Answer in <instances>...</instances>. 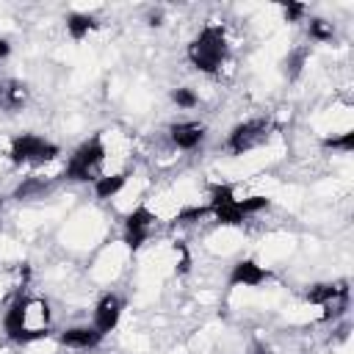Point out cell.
I'll return each mask as SVG.
<instances>
[{
  "instance_id": "obj_26",
  "label": "cell",
  "mask_w": 354,
  "mask_h": 354,
  "mask_svg": "<svg viewBox=\"0 0 354 354\" xmlns=\"http://www.w3.org/2000/svg\"><path fill=\"white\" fill-rule=\"evenodd\" d=\"M8 55H11V41H8L6 36H0V64H3Z\"/></svg>"
},
{
  "instance_id": "obj_3",
  "label": "cell",
  "mask_w": 354,
  "mask_h": 354,
  "mask_svg": "<svg viewBox=\"0 0 354 354\" xmlns=\"http://www.w3.org/2000/svg\"><path fill=\"white\" fill-rule=\"evenodd\" d=\"M61 158V147L36 133H17L8 141V160L14 166H47Z\"/></svg>"
},
{
  "instance_id": "obj_14",
  "label": "cell",
  "mask_w": 354,
  "mask_h": 354,
  "mask_svg": "<svg viewBox=\"0 0 354 354\" xmlns=\"http://www.w3.org/2000/svg\"><path fill=\"white\" fill-rule=\"evenodd\" d=\"M55 188V180L53 177H41V174H28L22 177L14 191H11V199L17 202H30V199H44L50 191Z\"/></svg>"
},
{
  "instance_id": "obj_9",
  "label": "cell",
  "mask_w": 354,
  "mask_h": 354,
  "mask_svg": "<svg viewBox=\"0 0 354 354\" xmlns=\"http://www.w3.org/2000/svg\"><path fill=\"white\" fill-rule=\"evenodd\" d=\"M274 279V271L260 266L257 260L252 257H241L230 266V274H227V288H260L266 282Z\"/></svg>"
},
{
  "instance_id": "obj_15",
  "label": "cell",
  "mask_w": 354,
  "mask_h": 354,
  "mask_svg": "<svg viewBox=\"0 0 354 354\" xmlns=\"http://www.w3.org/2000/svg\"><path fill=\"white\" fill-rule=\"evenodd\" d=\"M28 102V86L22 80H14V77H6L0 80V111H19L22 105Z\"/></svg>"
},
{
  "instance_id": "obj_6",
  "label": "cell",
  "mask_w": 354,
  "mask_h": 354,
  "mask_svg": "<svg viewBox=\"0 0 354 354\" xmlns=\"http://www.w3.org/2000/svg\"><path fill=\"white\" fill-rule=\"evenodd\" d=\"M158 213L147 205V202H138L133 210H127L124 216V224H122V243L130 249V252H138L158 230Z\"/></svg>"
},
{
  "instance_id": "obj_24",
  "label": "cell",
  "mask_w": 354,
  "mask_h": 354,
  "mask_svg": "<svg viewBox=\"0 0 354 354\" xmlns=\"http://www.w3.org/2000/svg\"><path fill=\"white\" fill-rule=\"evenodd\" d=\"M144 19H147L149 28H163V22H166V11H163V8H149Z\"/></svg>"
},
{
  "instance_id": "obj_5",
  "label": "cell",
  "mask_w": 354,
  "mask_h": 354,
  "mask_svg": "<svg viewBox=\"0 0 354 354\" xmlns=\"http://www.w3.org/2000/svg\"><path fill=\"white\" fill-rule=\"evenodd\" d=\"M268 138H271V119L252 116V119H243V122L230 127V133L224 138V147H227L230 155H249V152L260 149Z\"/></svg>"
},
{
  "instance_id": "obj_13",
  "label": "cell",
  "mask_w": 354,
  "mask_h": 354,
  "mask_svg": "<svg viewBox=\"0 0 354 354\" xmlns=\"http://www.w3.org/2000/svg\"><path fill=\"white\" fill-rule=\"evenodd\" d=\"M343 296H348V282H313L301 293V299L313 307H329Z\"/></svg>"
},
{
  "instance_id": "obj_8",
  "label": "cell",
  "mask_w": 354,
  "mask_h": 354,
  "mask_svg": "<svg viewBox=\"0 0 354 354\" xmlns=\"http://www.w3.org/2000/svg\"><path fill=\"white\" fill-rule=\"evenodd\" d=\"M122 313H124V296H119L116 290H105L97 301H94V310H91V326L108 337L119 321H122Z\"/></svg>"
},
{
  "instance_id": "obj_19",
  "label": "cell",
  "mask_w": 354,
  "mask_h": 354,
  "mask_svg": "<svg viewBox=\"0 0 354 354\" xmlns=\"http://www.w3.org/2000/svg\"><path fill=\"white\" fill-rule=\"evenodd\" d=\"M210 216V210H207V205H185V207H180L177 213H174V224L177 227H191V224H199L202 218H207Z\"/></svg>"
},
{
  "instance_id": "obj_22",
  "label": "cell",
  "mask_w": 354,
  "mask_h": 354,
  "mask_svg": "<svg viewBox=\"0 0 354 354\" xmlns=\"http://www.w3.org/2000/svg\"><path fill=\"white\" fill-rule=\"evenodd\" d=\"M279 11H282V19H285V22L296 25V22H304V17L310 14V6H307V3H293V0H288V3L279 6Z\"/></svg>"
},
{
  "instance_id": "obj_16",
  "label": "cell",
  "mask_w": 354,
  "mask_h": 354,
  "mask_svg": "<svg viewBox=\"0 0 354 354\" xmlns=\"http://www.w3.org/2000/svg\"><path fill=\"white\" fill-rule=\"evenodd\" d=\"M97 25H100L97 17L88 14V11H69L64 17V28H66V36L72 41H83L91 30H97Z\"/></svg>"
},
{
  "instance_id": "obj_7",
  "label": "cell",
  "mask_w": 354,
  "mask_h": 354,
  "mask_svg": "<svg viewBox=\"0 0 354 354\" xmlns=\"http://www.w3.org/2000/svg\"><path fill=\"white\" fill-rule=\"evenodd\" d=\"M28 304H30V293L28 288H19L6 301V310H3V321H0L3 335L17 346H33L30 332H28Z\"/></svg>"
},
{
  "instance_id": "obj_10",
  "label": "cell",
  "mask_w": 354,
  "mask_h": 354,
  "mask_svg": "<svg viewBox=\"0 0 354 354\" xmlns=\"http://www.w3.org/2000/svg\"><path fill=\"white\" fill-rule=\"evenodd\" d=\"M166 138H169V144H171L174 149H180V152H194V149H199V147L205 144L207 127H205L202 122H196V119H183V122L169 124Z\"/></svg>"
},
{
  "instance_id": "obj_20",
  "label": "cell",
  "mask_w": 354,
  "mask_h": 354,
  "mask_svg": "<svg viewBox=\"0 0 354 354\" xmlns=\"http://www.w3.org/2000/svg\"><path fill=\"white\" fill-rule=\"evenodd\" d=\"M321 147H324V149H332V152L348 155V152L354 149V130H343V133L324 136V138H321Z\"/></svg>"
},
{
  "instance_id": "obj_17",
  "label": "cell",
  "mask_w": 354,
  "mask_h": 354,
  "mask_svg": "<svg viewBox=\"0 0 354 354\" xmlns=\"http://www.w3.org/2000/svg\"><path fill=\"white\" fill-rule=\"evenodd\" d=\"M307 61H310V47H307V44L288 50V55L279 61L282 77H285L288 83H296V80L304 75V66H307Z\"/></svg>"
},
{
  "instance_id": "obj_11",
  "label": "cell",
  "mask_w": 354,
  "mask_h": 354,
  "mask_svg": "<svg viewBox=\"0 0 354 354\" xmlns=\"http://www.w3.org/2000/svg\"><path fill=\"white\" fill-rule=\"evenodd\" d=\"M105 337L91 326V324H75V326H66L58 332V343L64 348H72V351H91L102 343Z\"/></svg>"
},
{
  "instance_id": "obj_12",
  "label": "cell",
  "mask_w": 354,
  "mask_h": 354,
  "mask_svg": "<svg viewBox=\"0 0 354 354\" xmlns=\"http://www.w3.org/2000/svg\"><path fill=\"white\" fill-rule=\"evenodd\" d=\"M130 177H133V169L130 166L127 169H119V171H105L102 177H97L91 183V191H94V196L100 202H111V199H116L127 188Z\"/></svg>"
},
{
  "instance_id": "obj_21",
  "label": "cell",
  "mask_w": 354,
  "mask_h": 354,
  "mask_svg": "<svg viewBox=\"0 0 354 354\" xmlns=\"http://www.w3.org/2000/svg\"><path fill=\"white\" fill-rule=\"evenodd\" d=\"M169 100L177 105V111H194L199 105V94L191 86H174L169 91Z\"/></svg>"
},
{
  "instance_id": "obj_4",
  "label": "cell",
  "mask_w": 354,
  "mask_h": 354,
  "mask_svg": "<svg viewBox=\"0 0 354 354\" xmlns=\"http://www.w3.org/2000/svg\"><path fill=\"white\" fill-rule=\"evenodd\" d=\"M205 205L210 210V218L218 227H243V221H249L241 210V196L235 194V185L230 183H210Z\"/></svg>"
},
{
  "instance_id": "obj_18",
  "label": "cell",
  "mask_w": 354,
  "mask_h": 354,
  "mask_svg": "<svg viewBox=\"0 0 354 354\" xmlns=\"http://www.w3.org/2000/svg\"><path fill=\"white\" fill-rule=\"evenodd\" d=\"M307 39L315 41V44H326V41L335 39V25L329 19H324V17H310V22H307Z\"/></svg>"
},
{
  "instance_id": "obj_25",
  "label": "cell",
  "mask_w": 354,
  "mask_h": 354,
  "mask_svg": "<svg viewBox=\"0 0 354 354\" xmlns=\"http://www.w3.org/2000/svg\"><path fill=\"white\" fill-rule=\"evenodd\" d=\"M249 354H274V348H271L266 340H252V346H249Z\"/></svg>"
},
{
  "instance_id": "obj_2",
  "label": "cell",
  "mask_w": 354,
  "mask_h": 354,
  "mask_svg": "<svg viewBox=\"0 0 354 354\" xmlns=\"http://www.w3.org/2000/svg\"><path fill=\"white\" fill-rule=\"evenodd\" d=\"M105 160H108V144H105L102 130H97L72 149V155L64 163L61 180H66V183H94L97 177L105 174Z\"/></svg>"
},
{
  "instance_id": "obj_23",
  "label": "cell",
  "mask_w": 354,
  "mask_h": 354,
  "mask_svg": "<svg viewBox=\"0 0 354 354\" xmlns=\"http://www.w3.org/2000/svg\"><path fill=\"white\" fill-rule=\"evenodd\" d=\"M174 252H177V263H174V274L185 277L191 271V249L185 241H174Z\"/></svg>"
},
{
  "instance_id": "obj_1",
  "label": "cell",
  "mask_w": 354,
  "mask_h": 354,
  "mask_svg": "<svg viewBox=\"0 0 354 354\" xmlns=\"http://www.w3.org/2000/svg\"><path fill=\"white\" fill-rule=\"evenodd\" d=\"M188 64L202 75H218L230 58V39L221 22H205L185 47Z\"/></svg>"
},
{
  "instance_id": "obj_27",
  "label": "cell",
  "mask_w": 354,
  "mask_h": 354,
  "mask_svg": "<svg viewBox=\"0 0 354 354\" xmlns=\"http://www.w3.org/2000/svg\"><path fill=\"white\" fill-rule=\"evenodd\" d=\"M3 207H6V196L0 194V213H3Z\"/></svg>"
}]
</instances>
